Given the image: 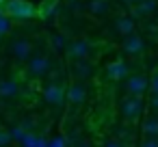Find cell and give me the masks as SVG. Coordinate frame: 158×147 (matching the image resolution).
Returning <instances> with one entry per match:
<instances>
[{"label":"cell","mask_w":158,"mask_h":147,"mask_svg":"<svg viewBox=\"0 0 158 147\" xmlns=\"http://www.w3.org/2000/svg\"><path fill=\"white\" fill-rule=\"evenodd\" d=\"M2 13L11 22H31L37 18V7L31 0H5Z\"/></svg>","instance_id":"cell-1"},{"label":"cell","mask_w":158,"mask_h":147,"mask_svg":"<svg viewBox=\"0 0 158 147\" xmlns=\"http://www.w3.org/2000/svg\"><path fill=\"white\" fill-rule=\"evenodd\" d=\"M63 52H65L67 63H69V61H80V59H89L91 52H93V43H91L89 39H82V37L69 39Z\"/></svg>","instance_id":"cell-2"},{"label":"cell","mask_w":158,"mask_h":147,"mask_svg":"<svg viewBox=\"0 0 158 147\" xmlns=\"http://www.w3.org/2000/svg\"><path fill=\"white\" fill-rule=\"evenodd\" d=\"M143 108H145V100L139 97V95H126V97L119 102V115H121L128 123L134 121V119H139L141 112H143Z\"/></svg>","instance_id":"cell-3"},{"label":"cell","mask_w":158,"mask_h":147,"mask_svg":"<svg viewBox=\"0 0 158 147\" xmlns=\"http://www.w3.org/2000/svg\"><path fill=\"white\" fill-rule=\"evenodd\" d=\"M50 67H52V61H50V56L48 54H31V59L26 61V74L31 76V78H35V80H41V78H46V74L50 71Z\"/></svg>","instance_id":"cell-4"},{"label":"cell","mask_w":158,"mask_h":147,"mask_svg":"<svg viewBox=\"0 0 158 147\" xmlns=\"http://www.w3.org/2000/svg\"><path fill=\"white\" fill-rule=\"evenodd\" d=\"M87 102V84L85 82H67L65 84V104H69L72 108H78Z\"/></svg>","instance_id":"cell-5"},{"label":"cell","mask_w":158,"mask_h":147,"mask_svg":"<svg viewBox=\"0 0 158 147\" xmlns=\"http://www.w3.org/2000/svg\"><path fill=\"white\" fill-rule=\"evenodd\" d=\"M44 102L52 108H61L65 104V84H59V82H46L44 87Z\"/></svg>","instance_id":"cell-6"},{"label":"cell","mask_w":158,"mask_h":147,"mask_svg":"<svg viewBox=\"0 0 158 147\" xmlns=\"http://www.w3.org/2000/svg\"><path fill=\"white\" fill-rule=\"evenodd\" d=\"M128 76H130V65H128L123 59H115V61H110V63L104 67V78L110 80V82L126 80Z\"/></svg>","instance_id":"cell-7"},{"label":"cell","mask_w":158,"mask_h":147,"mask_svg":"<svg viewBox=\"0 0 158 147\" xmlns=\"http://www.w3.org/2000/svg\"><path fill=\"white\" fill-rule=\"evenodd\" d=\"M69 76L76 82H85L93 76V63L89 59H80V61H69Z\"/></svg>","instance_id":"cell-8"},{"label":"cell","mask_w":158,"mask_h":147,"mask_svg":"<svg viewBox=\"0 0 158 147\" xmlns=\"http://www.w3.org/2000/svg\"><path fill=\"white\" fill-rule=\"evenodd\" d=\"M121 50L126 52V56H141L143 52H145V39L141 37V35H136V31L134 33H130V35H126L123 37V41H121Z\"/></svg>","instance_id":"cell-9"},{"label":"cell","mask_w":158,"mask_h":147,"mask_svg":"<svg viewBox=\"0 0 158 147\" xmlns=\"http://www.w3.org/2000/svg\"><path fill=\"white\" fill-rule=\"evenodd\" d=\"M147 76L145 74H132V76H128L126 78V91H128V95H139V97H143L145 93H147Z\"/></svg>","instance_id":"cell-10"},{"label":"cell","mask_w":158,"mask_h":147,"mask_svg":"<svg viewBox=\"0 0 158 147\" xmlns=\"http://www.w3.org/2000/svg\"><path fill=\"white\" fill-rule=\"evenodd\" d=\"M11 54H13V59L18 61V63H26L28 59H31V54H33V43H31V39H15L13 43H11Z\"/></svg>","instance_id":"cell-11"},{"label":"cell","mask_w":158,"mask_h":147,"mask_svg":"<svg viewBox=\"0 0 158 147\" xmlns=\"http://www.w3.org/2000/svg\"><path fill=\"white\" fill-rule=\"evenodd\" d=\"M113 26H115L117 35H121V37H126V35H130V33H134V31H136L134 18H132V15H128V13H117V15H115V22H113Z\"/></svg>","instance_id":"cell-12"},{"label":"cell","mask_w":158,"mask_h":147,"mask_svg":"<svg viewBox=\"0 0 158 147\" xmlns=\"http://www.w3.org/2000/svg\"><path fill=\"white\" fill-rule=\"evenodd\" d=\"M59 13H61V0H44L37 7V18H41V20L56 18Z\"/></svg>","instance_id":"cell-13"},{"label":"cell","mask_w":158,"mask_h":147,"mask_svg":"<svg viewBox=\"0 0 158 147\" xmlns=\"http://www.w3.org/2000/svg\"><path fill=\"white\" fill-rule=\"evenodd\" d=\"M85 9L93 15V18H104L110 13L113 5H110V0H89V2L85 5Z\"/></svg>","instance_id":"cell-14"},{"label":"cell","mask_w":158,"mask_h":147,"mask_svg":"<svg viewBox=\"0 0 158 147\" xmlns=\"http://www.w3.org/2000/svg\"><path fill=\"white\" fill-rule=\"evenodd\" d=\"M156 9H158V2H156V0H136L134 7H132L130 11H132L134 18H147V15L156 13Z\"/></svg>","instance_id":"cell-15"},{"label":"cell","mask_w":158,"mask_h":147,"mask_svg":"<svg viewBox=\"0 0 158 147\" xmlns=\"http://www.w3.org/2000/svg\"><path fill=\"white\" fill-rule=\"evenodd\" d=\"M18 91H20L18 80H13V78H2V80H0V97H2V100L15 97Z\"/></svg>","instance_id":"cell-16"},{"label":"cell","mask_w":158,"mask_h":147,"mask_svg":"<svg viewBox=\"0 0 158 147\" xmlns=\"http://www.w3.org/2000/svg\"><path fill=\"white\" fill-rule=\"evenodd\" d=\"M141 132H143V136H154V138H158V115H149V117H145L143 119V123H141Z\"/></svg>","instance_id":"cell-17"},{"label":"cell","mask_w":158,"mask_h":147,"mask_svg":"<svg viewBox=\"0 0 158 147\" xmlns=\"http://www.w3.org/2000/svg\"><path fill=\"white\" fill-rule=\"evenodd\" d=\"M67 41H69V39H67L63 33H52V35L48 37V46H50L52 52H63L65 46H67Z\"/></svg>","instance_id":"cell-18"},{"label":"cell","mask_w":158,"mask_h":147,"mask_svg":"<svg viewBox=\"0 0 158 147\" xmlns=\"http://www.w3.org/2000/svg\"><path fill=\"white\" fill-rule=\"evenodd\" d=\"M11 28H13V22L2 13V7H0V37H2V35H9Z\"/></svg>","instance_id":"cell-19"},{"label":"cell","mask_w":158,"mask_h":147,"mask_svg":"<svg viewBox=\"0 0 158 147\" xmlns=\"http://www.w3.org/2000/svg\"><path fill=\"white\" fill-rule=\"evenodd\" d=\"M147 93H158V69L152 74V76H147Z\"/></svg>","instance_id":"cell-20"},{"label":"cell","mask_w":158,"mask_h":147,"mask_svg":"<svg viewBox=\"0 0 158 147\" xmlns=\"http://www.w3.org/2000/svg\"><path fill=\"white\" fill-rule=\"evenodd\" d=\"M147 106L154 115H158V93H149V100H147Z\"/></svg>","instance_id":"cell-21"},{"label":"cell","mask_w":158,"mask_h":147,"mask_svg":"<svg viewBox=\"0 0 158 147\" xmlns=\"http://www.w3.org/2000/svg\"><path fill=\"white\" fill-rule=\"evenodd\" d=\"M123 138H128V141L132 138V130H130V128H126V125L117 130V141H123Z\"/></svg>","instance_id":"cell-22"},{"label":"cell","mask_w":158,"mask_h":147,"mask_svg":"<svg viewBox=\"0 0 158 147\" xmlns=\"http://www.w3.org/2000/svg\"><path fill=\"white\" fill-rule=\"evenodd\" d=\"M139 147H158V138H154V136H145V138L139 143Z\"/></svg>","instance_id":"cell-23"},{"label":"cell","mask_w":158,"mask_h":147,"mask_svg":"<svg viewBox=\"0 0 158 147\" xmlns=\"http://www.w3.org/2000/svg\"><path fill=\"white\" fill-rule=\"evenodd\" d=\"M9 143H11V132L0 130V147H7Z\"/></svg>","instance_id":"cell-24"},{"label":"cell","mask_w":158,"mask_h":147,"mask_svg":"<svg viewBox=\"0 0 158 147\" xmlns=\"http://www.w3.org/2000/svg\"><path fill=\"white\" fill-rule=\"evenodd\" d=\"M102 147H123V143H121V141H117V138H108Z\"/></svg>","instance_id":"cell-25"},{"label":"cell","mask_w":158,"mask_h":147,"mask_svg":"<svg viewBox=\"0 0 158 147\" xmlns=\"http://www.w3.org/2000/svg\"><path fill=\"white\" fill-rule=\"evenodd\" d=\"M134 2H136V0H119V5H121V7H126V9H132V7H134Z\"/></svg>","instance_id":"cell-26"},{"label":"cell","mask_w":158,"mask_h":147,"mask_svg":"<svg viewBox=\"0 0 158 147\" xmlns=\"http://www.w3.org/2000/svg\"><path fill=\"white\" fill-rule=\"evenodd\" d=\"M50 147H65V141H63V138H56V141L50 143Z\"/></svg>","instance_id":"cell-27"},{"label":"cell","mask_w":158,"mask_h":147,"mask_svg":"<svg viewBox=\"0 0 158 147\" xmlns=\"http://www.w3.org/2000/svg\"><path fill=\"white\" fill-rule=\"evenodd\" d=\"M74 147H91V145H89V143H82V141H78Z\"/></svg>","instance_id":"cell-28"},{"label":"cell","mask_w":158,"mask_h":147,"mask_svg":"<svg viewBox=\"0 0 158 147\" xmlns=\"http://www.w3.org/2000/svg\"><path fill=\"white\" fill-rule=\"evenodd\" d=\"M2 5H5V0H0V7H2Z\"/></svg>","instance_id":"cell-29"},{"label":"cell","mask_w":158,"mask_h":147,"mask_svg":"<svg viewBox=\"0 0 158 147\" xmlns=\"http://www.w3.org/2000/svg\"><path fill=\"white\" fill-rule=\"evenodd\" d=\"M65 2H72V0H65Z\"/></svg>","instance_id":"cell-30"}]
</instances>
